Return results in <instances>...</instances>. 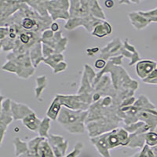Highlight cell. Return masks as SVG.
<instances>
[{
  "label": "cell",
  "mask_w": 157,
  "mask_h": 157,
  "mask_svg": "<svg viewBox=\"0 0 157 157\" xmlns=\"http://www.w3.org/2000/svg\"><path fill=\"white\" fill-rule=\"evenodd\" d=\"M89 112L74 111L69 109L61 110L57 121L64 129L71 134H83L84 121L86 120Z\"/></svg>",
  "instance_id": "1"
},
{
  "label": "cell",
  "mask_w": 157,
  "mask_h": 157,
  "mask_svg": "<svg viewBox=\"0 0 157 157\" xmlns=\"http://www.w3.org/2000/svg\"><path fill=\"white\" fill-rule=\"evenodd\" d=\"M61 105H64L69 109H72L74 111H87L86 109L89 107V105L91 103V100H86L87 98V95L83 94L81 96H63V95H57Z\"/></svg>",
  "instance_id": "2"
},
{
  "label": "cell",
  "mask_w": 157,
  "mask_h": 157,
  "mask_svg": "<svg viewBox=\"0 0 157 157\" xmlns=\"http://www.w3.org/2000/svg\"><path fill=\"white\" fill-rule=\"evenodd\" d=\"M47 140L53 149L55 157H64L66 155L68 144V141H65L62 137L54 134H49Z\"/></svg>",
  "instance_id": "3"
},
{
  "label": "cell",
  "mask_w": 157,
  "mask_h": 157,
  "mask_svg": "<svg viewBox=\"0 0 157 157\" xmlns=\"http://www.w3.org/2000/svg\"><path fill=\"white\" fill-rule=\"evenodd\" d=\"M10 99H6L4 103L2 98V111H1V144H2L5 132L7 130V127L13 121L12 110H11V103Z\"/></svg>",
  "instance_id": "4"
},
{
  "label": "cell",
  "mask_w": 157,
  "mask_h": 157,
  "mask_svg": "<svg viewBox=\"0 0 157 157\" xmlns=\"http://www.w3.org/2000/svg\"><path fill=\"white\" fill-rule=\"evenodd\" d=\"M157 63L151 60L139 61L136 64V73L141 79L144 80L156 69Z\"/></svg>",
  "instance_id": "5"
},
{
  "label": "cell",
  "mask_w": 157,
  "mask_h": 157,
  "mask_svg": "<svg viewBox=\"0 0 157 157\" xmlns=\"http://www.w3.org/2000/svg\"><path fill=\"white\" fill-rule=\"evenodd\" d=\"M90 142L95 146L98 153L103 157H111L110 149L106 141V134L98 135L97 137H90Z\"/></svg>",
  "instance_id": "6"
},
{
  "label": "cell",
  "mask_w": 157,
  "mask_h": 157,
  "mask_svg": "<svg viewBox=\"0 0 157 157\" xmlns=\"http://www.w3.org/2000/svg\"><path fill=\"white\" fill-rule=\"evenodd\" d=\"M11 110H12L13 118L15 120H23L26 116L34 113L32 109L28 107L27 105L16 103L14 101H11Z\"/></svg>",
  "instance_id": "7"
},
{
  "label": "cell",
  "mask_w": 157,
  "mask_h": 157,
  "mask_svg": "<svg viewBox=\"0 0 157 157\" xmlns=\"http://www.w3.org/2000/svg\"><path fill=\"white\" fill-rule=\"evenodd\" d=\"M30 13H28L27 16H25L21 20V26L28 32H38L42 28L41 23L37 21L38 16H29Z\"/></svg>",
  "instance_id": "8"
},
{
  "label": "cell",
  "mask_w": 157,
  "mask_h": 157,
  "mask_svg": "<svg viewBox=\"0 0 157 157\" xmlns=\"http://www.w3.org/2000/svg\"><path fill=\"white\" fill-rule=\"evenodd\" d=\"M36 157H55L47 138L43 137L39 143L36 151Z\"/></svg>",
  "instance_id": "9"
},
{
  "label": "cell",
  "mask_w": 157,
  "mask_h": 157,
  "mask_svg": "<svg viewBox=\"0 0 157 157\" xmlns=\"http://www.w3.org/2000/svg\"><path fill=\"white\" fill-rule=\"evenodd\" d=\"M129 17H130L131 24L134 27L136 28V29H144L148 24L151 23L150 20L147 19L146 17L142 16L139 12L130 13H129Z\"/></svg>",
  "instance_id": "10"
},
{
  "label": "cell",
  "mask_w": 157,
  "mask_h": 157,
  "mask_svg": "<svg viewBox=\"0 0 157 157\" xmlns=\"http://www.w3.org/2000/svg\"><path fill=\"white\" fill-rule=\"evenodd\" d=\"M42 123V120L38 119L36 116V113H33L32 114L29 115L22 120V123L25 127H27L29 130L38 132L39 130V127Z\"/></svg>",
  "instance_id": "11"
},
{
  "label": "cell",
  "mask_w": 157,
  "mask_h": 157,
  "mask_svg": "<svg viewBox=\"0 0 157 157\" xmlns=\"http://www.w3.org/2000/svg\"><path fill=\"white\" fill-rule=\"evenodd\" d=\"M112 26L110 24L108 23L106 21L101 22L100 24H98L96 27H94L93 32H91L92 36H96L98 38L105 37L106 36H109L112 33Z\"/></svg>",
  "instance_id": "12"
},
{
  "label": "cell",
  "mask_w": 157,
  "mask_h": 157,
  "mask_svg": "<svg viewBox=\"0 0 157 157\" xmlns=\"http://www.w3.org/2000/svg\"><path fill=\"white\" fill-rule=\"evenodd\" d=\"M61 102L60 101V98L57 96L55 97L53 102H52L51 105L48 109L47 112V117H48L51 120H56L58 118L59 114L61 113Z\"/></svg>",
  "instance_id": "13"
},
{
  "label": "cell",
  "mask_w": 157,
  "mask_h": 157,
  "mask_svg": "<svg viewBox=\"0 0 157 157\" xmlns=\"http://www.w3.org/2000/svg\"><path fill=\"white\" fill-rule=\"evenodd\" d=\"M31 59H32V63L34 65V67H37L38 64L41 62L42 61H44V57L41 55V46L40 43H36L34 47H32L31 50Z\"/></svg>",
  "instance_id": "14"
},
{
  "label": "cell",
  "mask_w": 157,
  "mask_h": 157,
  "mask_svg": "<svg viewBox=\"0 0 157 157\" xmlns=\"http://www.w3.org/2000/svg\"><path fill=\"white\" fill-rule=\"evenodd\" d=\"M13 145L15 147V155H16V157H18L19 155H22V154L29 151L28 143L21 141L20 138H15L14 141H13Z\"/></svg>",
  "instance_id": "15"
},
{
  "label": "cell",
  "mask_w": 157,
  "mask_h": 157,
  "mask_svg": "<svg viewBox=\"0 0 157 157\" xmlns=\"http://www.w3.org/2000/svg\"><path fill=\"white\" fill-rule=\"evenodd\" d=\"M50 120L48 117L44 118L43 120H42V123L40 124V127H39V130L38 131L39 136L40 137H45V138H47L49 136L48 132L49 130H50Z\"/></svg>",
  "instance_id": "16"
},
{
  "label": "cell",
  "mask_w": 157,
  "mask_h": 157,
  "mask_svg": "<svg viewBox=\"0 0 157 157\" xmlns=\"http://www.w3.org/2000/svg\"><path fill=\"white\" fill-rule=\"evenodd\" d=\"M129 157H155V154L153 148L145 145L140 151Z\"/></svg>",
  "instance_id": "17"
},
{
  "label": "cell",
  "mask_w": 157,
  "mask_h": 157,
  "mask_svg": "<svg viewBox=\"0 0 157 157\" xmlns=\"http://www.w3.org/2000/svg\"><path fill=\"white\" fill-rule=\"evenodd\" d=\"M145 145L151 148L157 146V133L155 131H148L145 134Z\"/></svg>",
  "instance_id": "18"
},
{
  "label": "cell",
  "mask_w": 157,
  "mask_h": 157,
  "mask_svg": "<svg viewBox=\"0 0 157 157\" xmlns=\"http://www.w3.org/2000/svg\"><path fill=\"white\" fill-rule=\"evenodd\" d=\"M36 82H37V87L36 88V98H39L40 94L43 92V90L46 87L47 84V77L45 75L40 76L36 78Z\"/></svg>",
  "instance_id": "19"
},
{
  "label": "cell",
  "mask_w": 157,
  "mask_h": 157,
  "mask_svg": "<svg viewBox=\"0 0 157 157\" xmlns=\"http://www.w3.org/2000/svg\"><path fill=\"white\" fill-rule=\"evenodd\" d=\"M82 147H83V145H82V144L78 143V144L74 147V149L72 150L69 154H68V155H65L64 157H78V155L80 154L81 150L82 149Z\"/></svg>",
  "instance_id": "20"
},
{
  "label": "cell",
  "mask_w": 157,
  "mask_h": 157,
  "mask_svg": "<svg viewBox=\"0 0 157 157\" xmlns=\"http://www.w3.org/2000/svg\"><path fill=\"white\" fill-rule=\"evenodd\" d=\"M106 61L105 60H102V59H98L97 60L96 62L94 64V66L96 68H98V69H102L105 66Z\"/></svg>",
  "instance_id": "21"
},
{
  "label": "cell",
  "mask_w": 157,
  "mask_h": 157,
  "mask_svg": "<svg viewBox=\"0 0 157 157\" xmlns=\"http://www.w3.org/2000/svg\"><path fill=\"white\" fill-rule=\"evenodd\" d=\"M50 28H51V30L53 31V32H57V31L59 30V25L58 24L56 23V22H54V23L52 24Z\"/></svg>",
  "instance_id": "22"
},
{
  "label": "cell",
  "mask_w": 157,
  "mask_h": 157,
  "mask_svg": "<svg viewBox=\"0 0 157 157\" xmlns=\"http://www.w3.org/2000/svg\"><path fill=\"white\" fill-rule=\"evenodd\" d=\"M105 3L106 7H108V8L113 7V6H114V2H113V1H105Z\"/></svg>",
  "instance_id": "23"
},
{
  "label": "cell",
  "mask_w": 157,
  "mask_h": 157,
  "mask_svg": "<svg viewBox=\"0 0 157 157\" xmlns=\"http://www.w3.org/2000/svg\"><path fill=\"white\" fill-rule=\"evenodd\" d=\"M152 114L155 115V116H157V109H155V110H152Z\"/></svg>",
  "instance_id": "24"
},
{
  "label": "cell",
  "mask_w": 157,
  "mask_h": 157,
  "mask_svg": "<svg viewBox=\"0 0 157 157\" xmlns=\"http://www.w3.org/2000/svg\"><path fill=\"white\" fill-rule=\"evenodd\" d=\"M156 69H157V68H156Z\"/></svg>",
  "instance_id": "25"
}]
</instances>
